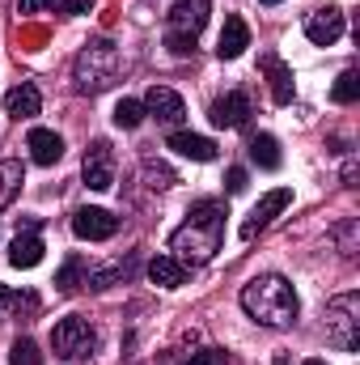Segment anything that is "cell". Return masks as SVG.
I'll list each match as a JSON object with an SVG mask.
<instances>
[{
    "label": "cell",
    "mask_w": 360,
    "mask_h": 365,
    "mask_svg": "<svg viewBox=\"0 0 360 365\" xmlns=\"http://www.w3.org/2000/svg\"><path fill=\"white\" fill-rule=\"evenodd\" d=\"M327 340L339 353H356L360 349V297L356 293H339L327 306Z\"/></svg>",
    "instance_id": "5"
},
{
    "label": "cell",
    "mask_w": 360,
    "mask_h": 365,
    "mask_svg": "<svg viewBox=\"0 0 360 365\" xmlns=\"http://www.w3.org/2000/svg\"><path fill=\"white\" fill-rule=\"evenodd\" d=\"M26 149H30V158H34L38 166H55V162L64 158V140H60L51 128H30Z\"/></svg>",
    "instance_id": "13"
},
{
    "label": "cell",
    "mask_w": 360,
    "mask_h": 365,
    "mask_svg": "<svg viewBox=\"0 0 360 365\" xmlns=\"http://www.w3.org/2000/svg\"><path fill=\"white\" fill-rule=\"evenodd\" d=\"M263 4H280V0H263Z\"/></svg>",
    "instance_id": "36"
},
{
    "label": "cell",
    "mask_w": 360,
    "mask_h": 365,
    "mask_svg": "<svg viewBox=\"0 0 360 365\" xmlns=\"http://www.w3.org/2000/svg\"><path fill=\"white\" fill-rule=\"evenodd\" d=\"M43 238L38 234H30V230H21L17 238H13V247H9V264L13 268H38L43 264Z\"/></svg>",
    "instance_id": "16"
},
{
    "label": "cell",
    "mask_w": 360,
    "mask_h": 365,
    "mask_svg": "<svg viewBox=\"0 0 360 365\" xmlns=\"http://www.w3.org/2000/svg\"><path fill=\"white\" fill-rule=\"evenodd\" d=\"M335 242H339V251L352 259V255H356V221H344V225L335 230Z\"/></svg>",
    "instance_id": "29"
},
{
    "label": "cell",
    "mask_w": 360,
    "mask_h": 365,
    "mask_svg": "<svg viewBox=\"0 0 360 365\" xmlns=\"http://www.w3.org/2000/svg\"><path fill=\"white\" fill-rule=\"evenodd\" d=\"M17 187H21V166H17V162H0V208L13 204Z\"/></svg>",
    "instance_id": "24"
},
{
    "label": "cell",
    "mask_w": 360,
    "mask_h": 365,
    "mask_svg": "<svg viewBox=\"0 0 360 365\" xmlns=\"http://www.w3.org/2000/svg\"><path fill=\"white\" fill-rule=\"evenodd\" d=\"M85 272H90V268H85V259H81V255H68V259H64V268H60V276H55V289H60V293H77Z\"/></svg>",
    "instance_id": "22"
},
{
    "label": "cell",
    "mask_w": 360,
    "mask_h": 365,
    "mask_svg": "<svg viewBox=\"0 0 360 365\" xmlns=\"http://www.w3.org/2000/svg\"><path fill=\"white\" fill-rule=\"evenodd\" d=\"M144 179H149V187H157V191H166V187H174V182H179L170 166H162V162H153V158L144 162Z\"/></svg>",
    "instance_id": "27"
},
{
    "label": "cell",
    "mask_w": 360,
    "mask_h": 365,
    "mask_svg": "<svg viewBox=\"0 0 360 365\" xmlns=\"http://www.w3.org/2000/svg\"><path fill=\"white\" fill-rule=\"evenodd\" d=\"M186 365H229V353L225 349H199L186 357Z\"/></svg>",
    "instance_id": "30"
},
{
    "label": "cell",
    "mask_w": 360,
    "mask_h": 365,
    "mask_svg": "<svg viewBox=\"0 0 360 365\" xmlns=\"http://www.w3.org/2000/svg\"><path fill=\"white\" fill-rule=\"evenodd\" d=\"M208 13H212V0H174L170 4V17H166V47L174 56H191L195 51V38L199 30L208 26Z\"/></svg>",
    "instance_id": "4"
},
{
    "label": "cell",
    "mask_w": 360,
    "mask_h": 365,
    "mask_svg": "<svg viewBox=\"0 0 360 365\" xmlns=\"http://www.w3.org/2000/svg\"><path fill=\"white\" fill-rule=\"evenodd\" d=\"M43 9H55V0H17V13H43Z\"/></svg>",
    "instance_id": "32"
},
{
    "label": "cell",
    "mask_w": 360,
    "mask_h": 365,
    "mask_svg": "<svg viewBox=\"0 0 360 365\" xmlns=\"http://www.w3.org/2000/svg\"><path fill=\"white\" fill-rule=\"evenodd\" d=\"M225 217H229V212H225L221 200H199V204H191L186 221L170 234L174 259H182V264H208V259L221 251V242H225Z\"/></svg>",
    "instance_id": "1"
},
{
    "label": "cell",
    "mask_w": 360,
    "mask_h": 365,
    "mask_svg": "<svg viewBox=\"0 0 360 365\" xmlns=\"http://www.w3.org/2000/svg\"><path fill=\"white\" fill-rule=\"evenodd\" d=\"M73 81L81 93H102L119 81V47L110 38H93L81 47L77 64H73Z\"/></svg>",
    "instance_id": "3"
},
{
    "label": "cell",
    "mask_w": 360,
    "mask_h": 365,
    "mask_svg": "<svg viewBox=\"0 0 360 365\" xmlns=\"http://www.w3.org/2000/svg\"><path fill=\"white\" fill-rule=\"evenodd\" d=\"M144 115H153V119L166 123V128H179L182 119H186V102H182V93H174L170 86H153V90L144 93Z\"/></svg>",
    "instance_id": "11"
},
{
    "label": "cell",
    "mask_w": 360,
    "mask_h": 365,
    "mask_svg": "<svg viewBox=\"0 0 360 365\" xmlns=\"http://www.w3.org/2000/svg\"><path fill=\"white\" fill-rule=\"evenodd\" d=\"M250 158H255V166H263V170H280V145H275V136H268V132L250 136Z\"/></svg>",
    "instance_id": "20"
},
{
    "label": "cell",
    "mask_w": 360,
    "mask_h": 365,
    "mask_svg": "<svg viewBox=\"0 0 360 365\" xmlns=\"http://www.w3.org/2000/svg\"><path fill=\"white\" fill-rule=\"evenodd\" d=\"M132 276V264H115V268H90L85 272V284L90 289H110V284H119V280H127Z\"/></svg>",
    "instance_id": "23"
},
{
    "label": "cell",
    "mask_w": 360,
    "mask_h": 365,
    "mask_svg": "<svg viewBox=\"0 0 360 365\" xmlns=\"http://www.w3.org/2000/svg\"><path fill=\"white\" fill-rule=\"evenodd\" d=\"M51 349L64 361H85L93 349H97V331H93L81 314H68V319H60L51 327Z\"/></svg>",
    "instance_id": "6"
},
{
    "label": "cell",
    "mask_w": 360,
    "mask_h": 365,
    "mask_svg": "<svg viewBox=\"0 0 360 365\" xmlns=\"http://www.w3.org/2000/svg\"><path fill=\"white\" fill-rule=\"evenodd\" d=\"M225 187H229V195H242V191H246V170L233 166V170L225 175Z\"/></svg>",
    "instance_id": "31"
},
{
    "label": "cell",
    "mask_w": 360,
    "mask_h": 365,
    "mask_svg": "<svg viewBox=\"0 0 360 365\" xmlns=\"http://www.w3.org/2000/svg\"><path fill=\"white\" fill-rule=\"evenodd\" d=\"M170 149L179 158H191V162H212L216 158V145L208 136H195V132H170Z\"/></svg>",
    "instance_id": "17"
},
{
    "label": "cell",
    "mask_w": 360,
    "mask_h": 365,
    "mask_svg": "<svg viewBox=\"0 0 360 365\" xmlns=\"http://www.w3.org/2000/svg\"><path fill=\"white\" fill-rule=\"evenodd\" d=\"M64 4V13H73V17H81V13H90L93 0H60Z\"/></svg>",
    "instance_id": "33"
},
{
    "label": "cell",
    "mask_w": 360,
    "mask_h": 365,
    "mask_svg": "<svg viewBox=\"0 0 360 365\" xmlns=\"http://www.w3.org/2000/svg\"><path fill=\"white\" fill-rule=\"evenodd\" d=\"M38 361H43V353H38V344L26 340V336L9 349V365H38Z\"/></svg>",
    "instance_id": "26"
},
{
    "label": "cell",
    "mask_w": 360,
    "mask_h": 365,
    "mask_svg": "<svg viewBox=\"0 0 360 365\" xmlns=\"http://www.w3.org/2000/svg\"><path fill=\"white\" fill-rule=\"evenodd\" d=\"M360 170H356V162H348V166H344V182H348V187H360Z\"/></svg>",
    "instance_id": "34"
},
{
    "label": "cell",
    "mask_w": 360,
    "mask_h": 365,
    "mask_svg": "<svg viewBox=\"0 0 360 365\" xmlns=\"http://www.w3.org/2000/svg\"><path fill=\"white\" fill-rule=\"evenodd\" d=\"M246 47H250V26H246L242 17H225L221 43H216V56H221V60H238Z\"/></svg>",
    "instance_id": "15"
},
{
    "label": "cell",
    "mask_w": 360,
    "mask_h": 365,
    "mask_svg": "<svg viewBox=\"0 0 360 365\" xmlns=\"http://www.w3.org/2000/svg\"><path fill=\"white\" fill-rule=\"evenodd\" d=\"M301 365H327V361H301Z\"/></svg>",
    "instance_id": "35"
},
{
    "label": "cell",
    "mask_w": 360,
    "mask_h": 365,
    "mask_svg": "<svg viewBox=\"0 0 360 365\" xmlns=\"http://www.w3.org/2000/svg\"><path fill=\"white\" fill-rule=\"evenodd\" d=\"M242 310L263 327H292L301 302H297V289L280 272H263L250 284H242Z\"/></svg>",
    "instance_id": "2"
},
{
    "label": "cell",
    "mask_w": 360,
    "mask_h": 365,
    "mask_svg": "<svg viewBox=\"0 0 360 365\" xmlns=\"http://www.w3.org/2000/svg\"><path fill=\"white\" fill-rule=\"evenodd\" d=\"M140 123H144V102H136V98H119V106H115V128L136 132Z\"/></svg>",
    "instance_id": "21"
},
{
    "label": "cell",
    "mask_w": 360,
    "mask_h": 365,
    "mask_svg": "<svg viewBox=\"0 0 360 365\" xmlns=\"http://www.w3.org/2000/svg\"><path fill=\"white\" fill-rule=\"evenodd\" d=\"M73 234L81 242H106L119 234V217L106 212V208H77L73 212Z\"/></svg>",
    "instance_id": "8"
},
{
    "label": "cell",
    "mask_w": 360,
    "mask_h": 365,
    "mask_svg": "<svg viewBox=\"0 0 360 365\" xmlns=\"http://www.w3.org/2000/svg\"><path fill=\"white\" fill-rule=\"evenodd\" d=\"M305 38H309L314 47H331V43H339V38H344V9H335V4L314 9V13L305 17Z\"/></svg>",
    "instance_id": "10"
},
{
    "label": "cell",
    "mask_w": 360,
    "mask_h": 365,
    "mask_svg": "<svg viewBox=\"0 0 360 365\" xmlns=\"http://www.w3.org/2000/svg\"><path fill=\"white\" fill-rule=\"evenodd\" d=\"M263 73H268V81H271V102H275V106H288L292 93H297L292 68H288L280 56H263Z\"/></svg>",
    "instance_id": "14"
},
{
    "label": "cell",
    "mask_w": 360,
    "mask_h": 365,
    "mask_svg": "<svg viewBox=\"0 0 360 365\" xmlns=\"http://www.w3.org/2000/svg\"><path fill=\"white\" fill-rule=\"evenodd\" d=\"M331 98H335L339 106L356 102V98H360V73H356V68H344V73H339V81H335V90H331Z\"/></svg>",
    "instance_id": "25"
},
{
    "label": "cell",
    "mask_w": 360,
    "mask_h": 365,
    "mask_svg": "<svg viewBox=\"0 0 360 365\" xmlns=\"http://www.w3.org/2000/svg\"><path fill=\"white\" fill-rule=\"evenodd\" d=\"M81 175H85V187H90V191H110V187H115V153H110L106 140H93L90 149H85Z\"/></svg>",
    "instance_id": "9"
},
{
    "label": "cell",
    "mask_w": 360,
    "mask_h": 365,
    "mask_svg": "<svg viewBox=\"0 0 360 365\" xmlns=\"http://www.w3.org/2000/svg\"><path fill=\"white\" fill-rule=\"evenodd\" d=\"M246 119H250V98L242 90H233L212 102V123L216 128H246Z\"/></svg>",
    "instance_id": "12"
},
{
    "label": "cell",
    "mask_w": 360,
    "mask_h": 365,
    "mask_svg": "<svg viewBox=\"0 0 360 365\" xmlns=\"http://www.w3.org/2000/svg\"><path fill=\"white\" fill-rule=\"evenodd\" d=\"M21 306H26V310H34L38 302H34L30 293L21 297V293H13V289H4V284H0V314H4V310H21Z\"/></svg>",
    "instance_id": "28"
},
{
    "label": "cell",
    "mask_w": 360,
    "mask_h": 365,
    "mask_svg": "<svg viewBox=\"0 0 360 365\" xmlns=\"http://www.w3.org/2000/svg\"><path fill=\"white\" fill-rule=\"evenodd\" d=\"M149 280L162 284V289H179L186 280V264L174 259V255H157V259H149Z\"/></svg>",
    "instance_id": "19"
},
{
    "label": "cell",
    "mask_w": 360,
    "mask_h": 365,
    "mask_svg": "<svg viewBox=\"0 0 360 365\" xmlns=\"http://www.w3.org/2000/svg\"><path fill=\"white\" fill-rule=\"evenodd\" d=\"M288 204H292V191H288V187H275V191H268V195H263V200H259V204L250 208V217L242 221V238L250 242L255 234H263L271 221H275V217H280V212L288 208Z\"/></svg>",
    "instance_id": "7"
},
{
    "label": "cell",
    "mask_w": 360,
    "mask_h": 365,
    "mask_svg": "<svg viewBox=\"0 0 360 365\" xmlns=\"http://www.w3.org/2000/svg\"><path fill=\"white\" fill-rule=\"evenodd\" d=\"M43 110V93L34 90V86H17V90L4 93V115H13V119H34Z\"/></svg>",
    "instance_id": "18"
}]
</instances>
